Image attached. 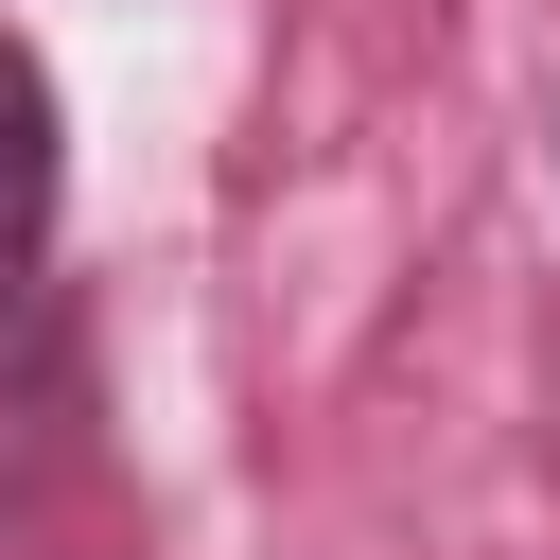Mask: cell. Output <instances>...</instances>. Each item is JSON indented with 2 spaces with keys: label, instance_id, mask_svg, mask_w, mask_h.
<instances>
[{
  "label": "cell",
  "instance_id": "obj_1",
  "mask_svg": "<svg viewBox=\"0 0 560 560\" xmlns=\"http://www.w3.org/2000/svg\"><path fill=\"white\" fill-rule=\"evenodd\" d=\"M52 210H70V105H52V52L0 35V315L52 280Z\"/></svg>",
  "mask_w": 560,
  "mask_h": 560
}]
</instances>
